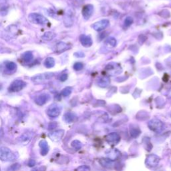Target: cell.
Segmentation results:
<instances>
[{
	"label": "cell",
	"mask_w": 171,
	"mask_h": 171,
	"mask_svg": "<svg viewBox=\"0 0 171 171\" xmlns=\"http://www.w3.org/2000/svg\"><path fill=\"white\" fill-rule=\"evenodd\" d=\"M16 159L15 154L10 148L5 146L0 148V160L5 162L14 161Z\"/></svg>",
	"instance_id": "1"
},
{
	"label": "cell",
	"mask_w": 171,
	"mask_h": 171,
	"mask_svg": "<svg viewBox=\"0 0 171 171\" xmlns=\"http://www.w3.org/2000/svg\"><path fill=\"white\" fill-rule=\"evenodd\" d=\"M29 20L32 23L38 25H46L49 23V21L44 16L37 13H32L28 16Z\"/></svg>",
	"instance_id": "2"
},
{
	"label": "cell",
	"mask_w": 171,
	"mask_h": 171,
	"mask_svg": "<svg viewBox=\"0 0 171 171\" xmlns=\"http://www.w3.org/2000/svg\"><path fill=\"white\" fill-rule=\"evenodd\" d=\"M148 126L151 130L155 132H161L164 130V125L159 119L154 118L148 122Z\"/></svg>",
	"instance_id": "3"
},
{
	"label": "cell",
	"mask_w": 171,
	"mask_h": 171,
	"mask_svg": "<svg viewBox=\"0 0 171 171\" xmlns=\"http://www.w3.org/2000/svg\"><path fill=\"white\" fill-rule=\"evenodd\" d=\"M26 86V83L24 81L21 80H16L11 84L8 90H9L10 92H16L21 90L23 88H25Z\"/></svg>",
	"instance_id": "4"
},
{
	"label": "cell",
	"mask_w": 171,
	"mask_h": 171,
	"mask_svg": "<svg viewBox=\"0 0 171 171\" xmlns=\"http://www.w3.org/2000/svg\"><path fill=\"white\" fill-rule=\"evenodd\" d=\"M53 76H54L53 73H44V74H41L35 76L32 78V80L36 84H41L43 82H45L46 80L50 79Z\"/></svg>",
	"instance_id": "5"
},
{
	"label": "cell",
	"mask_w": 171,
	"mask_h": 171,
	"mask_svg": "<svg viewBox=\"0 0 171 171\" xmlns=\"http://www.w3.org/2000/svg\"><path fill=\"white\" fill-rule=\"evenodd\" d=\"M62 108L59 105L54 104L49 107L48 110V115L51 118H56L60 114Z\"/></svg>",
	"instance_id": "6"
},
{
	"label": "cell",
	"mask_w": 171,
	"mask_h": 171,
	"mask_svg": "<svg viewBox=\"0 0 171 171\" xmlns=\"http://www.w3.org/2000/svg\"><path fill=\"white\" fill-rule=\"evenodd\" d=\"M160 158L155 154H150L146 160V164L149 167H155L159 164Z\"/></svg>",
	"instance_id": "7"
},
{
	"label": "cell",
	"mask_w": 171,
	"mask_h": 171,
	"mask_svg": "<svg viewBox=\"0 0 171 171\" xmlns=\"http://www.w3.org/2000/svg\"><path fill=\"white\" fill-rule=\"evenodd\" d=\"M64 135V130H55L50 132L48 134L49 138L54 141V142H58L62 138H63Z\"/></svg>",
	"instance_id": "8"
},
{
	"label": "cell",
	"mask_w": 171,
	"mask_h": 171,
	"mask_svg": "<svg viewBox=\"0 0 171 171\" xmlns=\"http://www.w3.org/2000/svg\"><path fill=\"white\" fill-rule=\"evenodd\" d=\"M64 25L68 28L71 27L74 23V13L71 10H68L66 12L64 18Z\"/></svg>",
	"instance_id": "9"
},
{
	"label": "cell",
	"mask_w": 171,
	"mask_h": 171,
	"mask_svg": "<svg viewBox=\"0 0 171 171\" xmlns=\"http://www.w3.org/2000/svg\"><path fill=\"white\" fill-rule=\"evenodd\" d=\"M109 23L110 22L108 20H106V19L105 20H102L94 23L93 25H92V28L97 32H100L106 28L108 25H109Z\"/></svg>",
	"instance_id": "10"
},
{
	"label": "cell",
	"mask_w": 171,
	"mask_h": 171,
	"mask_svg": "<svg viewBox=\"0 0 171 171\" xmlns=\"http://www.w3.org/2000/svg\"><path fill=\"white\" fill-rule=\"evenodd\" d=\"M106 140L107 141L108 143L110 144V145H115L116 144L119 142L120 140V137L119 136L118 133L116 132H112L110 134H108L106 137Z\"/></svg>",
	"instance_id": "11"
},
{
	"label": "cell",
	"mask_w": 171,
	"mask_h": 171,
	"mask_svg": "<svg viewBox=\"0 0 171 171\" xmlns=\"http://www.w3.org/2000/svg\"><path fill=\"white\" fill-rule=\"evenodd\" d=\"M94 12V6L91 4H88L84 7L82 10V15L83 18L86 20H88L91 17Z\"/></svg>",
	"instance_id": "12"
},
{
	"label": "cell",
	"mask_w": 171,
	"mask_h": 171,
	"mask_svg": "<svg viewBox=\"0 0 171 171\" xmlns=\"http://www.w3.org/2000/svg\"><path fill=\"white\" fill-rule=\"evenodd\" d=\"M49 99H50V96L47 94H42L37 96L35 98V102L36 104L39 106L44 105L47 102Z\"/></svg>",
	"instance_id": "13"
},
{
	"label": "cell",
	"mask_w": 171,
	"mask_h": 171,
	"mask_svg": "<svg viewBox=\"0 0 171 171\" xmlns=\"http://www.w3.org/2000/svg\"><path fill=\"white\" fill-rule=\"evenodd\" d=\"M32 137H33V133L32 132L23 133V134H21L20 137L18 138V140L20 141L21 143L24 144V145H27V144L31 140Z\"/></svg>",
	"instance_id": "14"
},
{
	"label": "cell",
	"mask_w": 171,
	"mask_h": 171,
	"mask_svg": "<svg viewBox=\"0 0 171 171\" xmlns=\"http://www.w3.org/2000/svg\"><path fill=\"white\" fill-rule=\"evenodd\" d=\"M80 40L81 43L85 47H90L92 45V40L91 37L88 36H86L84 34L81 35Z\"/></svg>",
	"instance_id": "15"
},
{
	"label": "cell",
	"mask_w": 171,
	"mask_h": 171,
	"mask_svg": "<svg viewBox=\"0 0 171 171\" xmlns=\"http://www.w3.org/2000/svg\"><path fill=\"white\" fill-rule=\"evenodd\" d=\"M39 146L40 148H41V152H40L42 156H46L49 152V146L48 142L45 140H42L39 142Z\"/></svg>",
	"instance_id": "16"
},
{
	"label": "cell",
	"mask_w": 171,
	"mask_h": 171,
	"mask_svg": "<svg viewBox=\"0 0 171 171\" xmlns=\"http://www.w3.org/2000/svg\"><path fill=\"white\" fill-rule=\"evenodd\" d=\"M70 48V46L68 44L64 43V42H59L57 43L56 45V52L58 53H61L63 52V51L67 50L68 49Z\"/></svg>",
	"instance_id": "17"
},
{
	"label": "cell",
	"mask_w": 171,
	"mask_h": 171,
	"mask_svg": "<svg viewBox=\"0 0 171 171\" xmlns=\"http://www.w3.org/2000/svg\"><path fill=\"white\" fill-rule=\"evenodd\" d=\"M64 120L67 123H72L76 120V116L74 113L72 112H67L64 114Z\"/></svg>",
	"instance_id": "18"
},
{
	"label": "cell",
	"mask_w": 171,
	"mask_h": 171,
	"mask_svg": "<svg viewBox=\"0 0 171 171\" xmlns=\"http://www.w3.org/2000/svg\"><path fill=\"white\" fill-rule=\"evenodd\" d=\"M120 155V153L119 152L117 149H113L111 151L109 152V153L108 154V159H110L111 161H115V160L117 159L119 156Z\"/></svg>",
	"instance_id": "19"
},
{
	"label": "cell",
	"mask_w": 171,
	"mask_h": 171,
	"mask_svg": "<svg viewBox=\"0 0 171 171\" xmlns=\"http://www.w3.org/2000/svg\"><path fill=\"white\" fill-rule=\"evenodd\" d=\"M105 45L108 48H114L116 46V40L114 37H108V38L105 41Z\"/></svg>",
	"instance_id": "20"
},
{
	"label": "cell",
	"mask_w": 171,
	"mask_h": 171,
	"mask_svg": "<svg viewBox=\"0 0 171 171\" xmlns=\"http://www.w3.org/2000/svg\"><path fill=\"white\" fill-rule=\"evenodd\" d=\"M43 64H44V66L47 68H51L54 67V65H55V60L51 57H48V58L45 59Z\"/></svg>",
	"instance_id": "21"
},
{
	"label": "cell",
	"mask_w": 171,
	"mask_h": 171,
	"mask_svg": "<svg viewBox=\"0 0 171 171\" xmlns=\"http://www.w3.org/2000/svg\"><path fill=\"white\" fill-rule=\"evenodd\" d=\"M54 36H55V34L52 32H46L43 35L42 38L46 41H50L52 40Z\"/></svg>",
	"instance_id": "22"
},
{
	"label": "cell",
	"mask_w": 171,
	"mask_h": 171,
	"mask_svg": "<svg viewBox=\"0 0 171 171\" xmlns=\"http://www.w3.org/2000/svg\"><path fill=\"white\" fill-rule=\"evenodd\" d=\"M110 84V80L106 77H103L98 80V85L100 87H107Z\"/></svg>",
	"instance_id": "23"
},
{
	"label": "cell",
	"mask_w": 171,
	"mask_h": 171,
	"mask_svg": "<svg viewBox=\"0 0 171 171\" xmlns=\"http://www.w3.org/2000/svg\"><path fill=\"white\" fill-rule=\"evenodd\" d=\"M112 161H111L109 159H102L100 161V164H102V167L106 168H110V166H112Z\"/></svg>",
	"instance_id": "24"
},
{
	"label": "cell",
	"mask_w": 171,
	"mask_h": 171,
	"mask_svg": "<svg viewBox=\"0 0 171 171\" xmlns=\"http://www.w3.org/2000/svg\"><path fill=\"white\" fill-rule=\"evenodd\" d=\"M22 58L26 62H30L33 59V54L31 51H27L23 54Z\"/></svg>",
	"instance_id": "25"
},
{
	"label": "cell",
	"mask_w": 171,
	"mask_h": 171,
	"mask_svg": "<svg viewBox=\"0 0 171 171\" xmlns=\"http://www.w3.org/2000/svg\"><path fill=\"white\" fill-rule=\"evenodd\" d=\"M71 145L72 147L76 150H80V149H81L82 147V143H81L79 140H75L73 141V142L71 143Z\"/></svg>",
	"instance_id": "26"
},
{
	"label": "cell",
	"mask_w": 171,
	"mask_h": 171,
	"mask_svg": "<svg viewBox=\"0 0 171 171\" xmlns=\"http://www.w3.org/2000/svg\"><path fill=\"white\" fill-rule=\"evenodd\" d=\"M140 133V130L138 128H137V127H135V128H130V135L132 136V137L134 138H137L138 137V136H139Z\"/></svg>",
	"instance_id": "27"
},
{
	"label": "cell",
	"mask_w": 171,
	"mask_h": 171,
	"mask_svg": "<svg viewBox=\"0 0 171 171\" xmlns=\"http://www.w3.org/2000/svg\"><path fill=\"white\" fill-rule=\"evenodd\" d=\"M72 92V88H71V87H66V88H65L62 91V95L64 97H67L71 94Z\"/></svg>",
	"instance_id": "28"
},
{
	"label": "cell",
	"mask_w": 171,
	"mask_h": 171,
	"mask_svg": "<svg viewBox=\"0 0 171 171\" xmlns=\"http://www.w3.org/2000/svg\"><path fill=\"white\" fill-rule=\"evenodd\" d=\"M16 68H17V66H16V64L14 63V62H7L6 64V68L9 70H14L16 69Z\"/></svg>",
	"instance_id": "29"
},
{
	"label": "cell",
	"mask_w": 171,
	"mask_h": 171,
	"mask_svg": "<svg viewBox=\"0 0 171 171\" xmlns=\"http://www.w3.org/2000/svg\"><path fill=\"white\" fill-rule=\"evenodd\" d=\"M133 22V19L131 17H128L126 18L125 21H124V25L126 27L130 26Z\"/></svg>",
	"instance_id": "30"
},
{
	"label": "cell",
	"mask_w": 171,
	"mask_h": 171,
	"mask_svg": "<svg viewBox=\"0 0 171 171\" xmlns=\"http://www.w3.org/2000/svg\"><path fill=\"white\" fill-rule=\"evenodd\" d=\"M83 64L80 63V62H78V63H76L74 65V69L76 71H78V70H81L83 68Z\"/></svg>",
	"instance_id": "31"
},
{
	"label": "cell",
	"mask_w": 171,
	"mask_h": 171,
	"mask_svg": "<svg viewBox=\"0 0 171 171\" xmlns=\"http://www.w3.org/2000/svg\"><path fill=\"white\" fill-rule=\"evenodd\" d=\"M57 127V123H50V124H49V125H48V130H53L54 128H55Z\"/></svg>",
	"instance_id": "32"
},
{
	"label": "cell",
	"mask_w": 171,
	"mask_h": 171,
	"mask_svg": "<svg viewBox=\"0 0 171 171\" xmlns=\"http://www.w3.org/2000/svg\"><path fill=\"white\" fill-rule=\"evenodd\" d=\"M20 168V165L19 164H15L12 165V167H11L9 170H18Z\"/></svg>",
	"instance_id": "33"
},
{
	"label": "cell",
	"mask_w": 171,
	"mask_h": 171,
	"mask_svg": "<svg viewBox=\"0 0 171 171\" xmlns=\"http://www.w3.org/2000/svg\"><path fill=\"white\" fill-rule=\"evenodd\" d=\"M77 170H85V171H87V170H90V168L88 167H87V166H81L79 168H78Z\"/></svg>",
	"instance_id": "34"
},
{
	"label": "cell",
	"mask_w": 171,
	"mask_h": 171,
	"mask_svg": "<svg viewBox=\"0 0 171 171\" xmlns=\"http://www.w3.org/2000/svg\"><path fill=\"white\" fill-rule=\"evenodd\" d=\"M35 165H36V161H34V160H30V161H29L28 162V166L32 167H34Z\"/></svg>",
	"instance_id": "35"
},
{
	"label": "cell",
	"mask_w": 171,
	"mask_h": 171,
	"mask_svg": "<svg viewBox=\"0 0 171 171\" xmlns=\"http://www.w3.org/2000/svg\"><path fill=\"white\" fill-rule=\"evenodd\" d=\"M68 78V75L64 74H62L61 76H60V80L62 81V82H64V81H66Z\"/></svg>",
	"instance_id": "36"
},
{
	"label": "cell",
	"mask_w": 171,
	"mask_h": 171,
	"mask_svg": "<svg viewBox=\"0 0 171 171\" xmlns=\"http://www.w3.org/2000/svg\"><path fill=\"white\" fill-rule=\"evenodd\" d=\"M1 85H0V89H1Z\"/></svg>",
	"instance_id": "37"
},
{
	"label": "cell",
	"mask_w": 171,
	"mask_h": 171,
	"mask_svg": "<svg viewBox=\"0 0 171 171\" xmlns=\"http://www.w3.org/2000/svg\"><path fill=\"white\" fill-rule=\"evenodd\" d=\"M0 1H1V0H0Z\"/></svg>",
	"instance_id": "38"
}]
</instances>
